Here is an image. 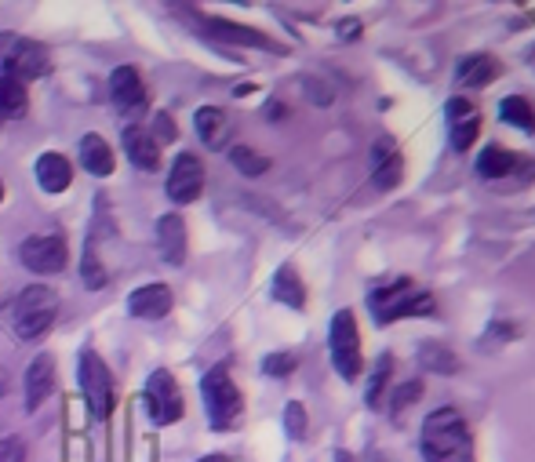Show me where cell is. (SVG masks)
<instances>
[{"mask_svg":"<svg viewBox=\"0 0 535 462\" xmlns=\"http://www.w3.org/2000/svg\"><path fill=\"white\" fill-rule=\"evenodd\" d=\"M230 161H233V168L241 171V175H248V179H255V175H263V171L270 168V161H266L263 153L248 150V146H233Z\"/></svg>","mask_w":535,"mask_h":462,"instance_id":"cell-29","label":"cell"},{"mask_svg":"<svg viewBox=\"0 0 535 462\" xmlns=\"http://www.w3.org/2000/svg\"><path fill=\"white\" fill-rule=\"evenodd\" d=\"M8 386H11L8 372H4V368H0V397H4V393H8Z\"/></svg>","mask_w":535,"mask_h":462,"instance_id":"cell-36","label":"cell"},{"mask_svg":"<svg viewBox=\"0 0 535 462\" xmlns=\"http://www.w3.org/2000/svg\"><path fill=\"white\" fill-rule=\"evenodd\" d=\"M81 393L91 419H110L113 412V375L95 350L81 353Z\"/></svg>","mask_w":535,"mask_h":462,"instance_id":"cell-7","label":"cell"},{"mask_svg":"<svg viewBox=\"0 0 535 462\" xmlns=\"http://www.w3.org/2000/svg\"><path fill=\"white\" fill-rule=\"evenodd\" d=\"M372 182L375 190H394L401 182V153L390 139H379L372 150Z\"/></svg>","mask_w":535,"mask_h":462,"instance_id":"cell-17","label":"cell"},{"mask_svg":"<svg viewBox=\"0 0 535 462\" xmlns=\"http://www.w3.org/2000/svg\"><path fill=\"white\" fill-rule=\"evenodd\" d=\"M81 164L88 175H95V179H106V175H113V150L110 142L102 139V135H95V131H88L81 139Z\"/></svg>","mask_w":535,"mask_h":462,"instance_id":"cell-20","label":"cell"},{"mask_svg":"<svg viewBox=\"0 0 535 462\" xmlns=\"http://www.w3.org/2000/svg\"><path fill=\"white\" fill-rule=\"evenodd\" d=\"M412 397H419V382H408V386H401V390L394 393V415L404 412V408L412 404Z\"/></svg>","mask_w":535,"mask_h":462,"instance_id":"cell-35","label":"cell"},{"mask_svg":"<svg viewBox=\"0 0 535 462\" xmlns=\"http://www.w3.org/2000/svg\"><path fill=\"white\" fill-rule=\"evenodd\" d=\"M284 430H288L292 441H303L306 437V412H303V404L299 401H292L288 408H284Z\"/></svg>","mask_w":535,"mask_h":462,"instance_id":"cell-31","label":"cell"},{"mask_svg":"<svg viewBox=\"0 0 535 462\" xmlns=\"http://www.w3.org/2000/svg\"><path fill=\"white\" fill-rule=\"evenodd\" d=\"M146 412L157 426H172V422L182 419L186 404H182V390L172 379V372H164V368L150 372V379H146Z\"/></svg>","mask_w":535,"mask_h":462,"instance_id":"cell-9","label":"cell"},{"mask_svg":"<svg viewBox=\"0 0 535 462\" xmlns=\"http://www.w3.org/2000/svg\"><path fill=\"white\" fill-rule=\"evenodd\" d=\"M84 284H88L91 292H102L106 288V270H102L99 262V252H95V241L88 237V244H84Z\"/></svg>","mask_w":535,"mask_h":462,"instance_id":"cell-30","label":"cell"},{"mask_svg":"<svg viewBox=\"0 0 535 462\" xmlns=\"http://www.w3.org/2000/svg\"><path fill=\"white\" fill-rule=\"evenodd\" d=\"M201 397H204V412H208V422H212L215 433L233 430L244 415V401L237 382L230 379L226 364H215L212 372L201 379Z\"/></svg>","mask_w":535,"mask_h":462,"instance_id":"cell-3","label":"cell"},{"mask_svg":"<svg viewBox=\"0 0 535 462\" xmlns=\"http://www.w3.org/2000/svg\"><path fill=\"white\" fill-rule=\"evenodd\" d=\"M55 390V357L51 353H41V357H33L30 368H26V408H41L44 401L51 397Z\"/></svg>","mask_w":535,"mask_h":462,"instance_id":"cell-14","label":"cell"},{"mask_svg":"<svg viewBox=\"0 0 535 462\" xmlns=\"http://www.w3.org/2000/svg\"><path fill=\"white\" fill-rule=\"evenodd\" d=\"M51 70L48 48L41 41H30V37H19V33H4L0 37V73L4 77H15V81H37Z\"/></svg>","mask_w":535,"mask_h":462,"instance_id":"cell-5","label":"cell"},{"mask_svg":"<svg viewBox=\"0 0 535 462\" xmlns=\"http://www.w3.org/2000/svg\"><path fill=\"white\" fill-rule=\"evenodd\" d=\"M517 164H525L517 153L488 146V150L477 157V175H481V179H506V175H514L517 171Z\"/></svg>","mask_w":535,"mask_h":462,"instance_id":"cell-25","label":"cell"},{"mask_svg":"<svg viewBox=\"0 0 535 462\" xmlns=\"http://www.w3.org/2000/svg\"><path fill=\"white\" fill-rule=\"evenodd\" d=\"M150 135H153V142H157V146H164V142H172V139H175V124H172V117H168V113H157V121H153Z\"/></svg>","mask_w":535,"mask_h":462,"instance_id":"cell-34","label":"cell"},{"mask_svg":"<svg viewBox=\"0 0 535 462\" xmlns=\"http://www.w3.org/2000/svg\"><path fill=\"white\" fill-rule=\"evenodd\" d=\"M164 190L172 197L175 204H193L201 197L204 190V164L197 153H179L168 171V182H164Z\"/></svg>","mask_w":535,"mask_h":462,"instance_id":"cell-10","label":"cell"},{"mask_svg":"<svg viewBox=\"0 0 535 462\" xmlns=\"http://www.w3.org/2000/svg\"><path fill=\"white\" fill-rule=\"evenodd\" d=\"M204 37H212L219 44H241V48H263V51H281V44L270 41L266 33L252 30V26H241V22L230 19H201Z\"/></svg>","mask_w":535,"mask_h":462,"instance_id":"cell-11","label":"cell"},{"mask_svg":"<svg viewBox=\"0 0 535 462\" xmlns=\"http://www.w3.org/2000/svg\"><path fill=\"white\" fill-rule=\"evenodd\" d=\"M0 201H4V182H0Z\"/></svg>","mask_w":535,"mask_h":462,"instance_id":"cell-38","label":"cell"},{"mask_svg":"<svg viewBox=\"0 0 535 462\" xmlns=\"http://www.w3.org/2000/svg\"><path fill=\"white\" fill-rule=\"evenodd\" d=\"M110 91H113V102L128 113L146 106V84H142L135 66H117V70L110 73Z\"/></svg>","mask_w":535,"mask_h":462,"instance_id":"cell-15","label":"cell"},{"mask_svg":"<svg viewBox=\"0 0 535 462\" xmlns=\"http://www.w3.org/2000/svg\"><path fill=\"white\" fill-rule=\"evenodd\" d=\"M0 462H26L22 437H0Z\"/></svg>","mask_w":535,"mask_h":462,"instance_id":"cell-33","label":"cell"},{"mask_svg":"<svg viewBox=\"0 0 535 462\" xmlns=\"http://www.w3.org/2000/svg\"><path fill=\"white\" fill-rule=\"evenodd\" d=\"M19 262L30 273L55 277V273H62V270H66V262H70L66 237H62V233H41V237H30V241H22Z\"/></svg>","mask_w":535,"mask_h":462,"instance_id":"cell-8","label":"cell"},{"mask_svg":"<svg viewBox=\"0 0 535 462\" xmlns=\"http://www.w3.org/2000/svg\"><path fill=\"white\" fill-rule=\"evenodd\" d=\"M390 368H394V357H390V353H383V357L375 361V368H372V382H368V390H364V401H368V408H383V390H386V382H390Z\"/></svg>","mask_w":535,"mask_h":462,"instance_id":"cell-27","label":"cell"},{"mask_svg":"<svg viewBox=\"0 0 535 462\" xmlns=\"http://www.w3.org/2000/svg\"><path fill=\"white\" fill-rule=\"evenodd\" d=\"M124 153L139 171H157L161 168V146L153 142L146 128H128L124 131Z\"/></svg>","mask_w":535,"mask_h":462,"instance_id":"cell-18","label":"cell"},{"mask_svg":"<svg viewBox=\"0 0 535 462\" xmlns=\"http://www.w3.org/2000/svg\"><path fill=\"white\" fill-rule=\"evenodd\" d=\"M368 310L375 313V324H394L401 317H430L437 310V302L430 292L415 288L412 281H390L368 292Z\"/></svg>","mask_w":535,"mask_h":462,"instance_id":"cell-2","label":"cell"},{"mask_svg":"<svg viewBox=\"0 0 535 462\" xmlns=\"http://www.w3.org/2000/svg\"><path fill=\"white\" fill-rule=\"evenodd\" d=\"M55 317H59V295L44 284H30L26 292H19V299L11 302V328L26 342L41 339L55 324Z\"/></svg>","mask_w":535,"mask_h":462,"instance_id":"cell-4","label":"cell"},{"mask_svg":"<svg viewBox=\"0 0 535 462\" xmlns=\"http://www.w3.org/2000/svg\"><path fill=\"white\" fill-rule=\"evenodd\" d=\"M499 117H503L506 124L521 128V131H535V110H532V102L521 99V95H506V99L499 102Z\"/></svg>","mask_w":535,"mask_h":462,"instance_id":"cell-26","label":"cell"},{"mask_svg":"<svg viewBox=\"0 0 535 462\" xmlns=\"http://www.w3.org/2000/svg\"><path fill=\"white\" fill-rule=\"evenodd\" d=\"M157 252L168 266L186 262V222L179 215H161L157 219Z\"/></svg>","mask_w":535,"mask_h":462,"instance_id":"cell-16","label":"cell"},{"mask_svg":"<svg viewBox=\"0 0 535 462\" xmlns=\"http://www.w3.org/2000/svg\"><path fill=\"white\" fill-rule=\"evenodd\" d=\"M481 131V113L470 99H452L448 102V142L452 150H470Z\"/></svg>","mask_w":535,"mask_h":462,"instance_id":"cell-12","label":"cell"},{"mask_svg":"<svg viewBox=\"0 0 535 462\" xmlns=\"http://www.w3.org/2000/svg\"><path fill=\"white\" fill-rule=\"evenodd\" d=\"M37 182H41V190L44 193H62V190H70V182H73V168L70 161L62 157V153H41L37 157Z\"/></svg>","mask_w":535,"mask_h":462,"instance_id":"cell-19","label":"cell"},{"mask_svg":"<svg viewBox=\"0 0 535 462\" xmlns=\"http://www.w3.org/2000/svg\"><path fill=\"white\" fill-rule=\"evenodd\" d=\"M197 462H226V455H204V459H197Z\"/></svg>","mask_w":535,"mask_h":462,"instance_id":"cell-37","label":"cell"},{"mask_svg":"<svg viewBox=\"0 0 535 462\" xmlns=\"http://www.w3.org/2000/svg\"><path fill=\"white\" fill-rule=\"evenodd\" d=\"M26 110H30V91H26V84L0 73V121H22Z\"/></svg>","mask_w":535,"mask_h":462,"instance_id":"cell-23","label":"cell"},{"mask_svg":"<svg viewBox=\"0 0 535 462\" xmlns=\"http://www.w3.org/2000/svg\"><path fill=\"white\" fill-rule=\"evenodd\" d=\"M419 361L426 364V372H441V375H452L459 368V361H455L441 342H426L423 350H419Z\"/></svg>","mask_w":535,"mask_h":462,"instance_id":"cell-28","label":"cell"},{"mask_svg":"<svg viewBox=\"0 0 535 462\" xmlns=\"http://www.w3.org/2000/svg\"><path fill=\"white\" fill-rule=\"evenodd\" d=\"M193 128H197V135H201L212 150H223V142L230 139V117H226V110H219V106H201L197 117H193Z\"/></svg>","mask_w":535,"mask_h":462,"instance_id":"cell-21","label":"cell"},{"mask_svg":"<svg viewBox=\"0 0 535 462\" xmlns=\"http://www.w3.org/2000/svg\"><path fill=\"white\" fill-rule=\"evenodd\" d=\"M423 459L426 462H474V437L455 408H437L426 415L423 426Z\"/></svg>","mask_w":535,"mask_h":462,"instance_id":"cell-1","label":"cell"},{"mask_svg":"<svg viewBox=\"0 0 535 462\" xmlns=\"http://www.w3.org/2000/svg\"><path fill=\"white\" fill-rule=\"evenodd\" d=\"M273 299L284 302V306H292V310H303L306 306L303 277L295 273V266H281V270L273 273Z\"/></svg>","mask_w":535,"mask_h":462,"instance_id":"cell-24","label":"cell"},{"mask_svg":"<svg viewBox=\"0 0 535 462\" xmlns=\"http://www.w3.org/2000/svg\"><path fill=\"white\" fill-rule=\"evenodd\" d=\"M328 346H332V364L335 372L346 382H354L361 375V335H357L354 310H339L328 328Z\"/></svg>","mask_w":535,"mask_h":462,"instance_id":"cell-6","label":"cell"},{"mask_svg":"<svg viewBox=\"0 0 535 462\" xmlns=\"http://www.w3.org/2000/svg\"><path fill=\"white\" fill-rule=\"evenodd\" d=\"M499 70H503V66H499L492 55H470V59H463L455 66V77H459L463 88H485V84H492L495 77H499Z\"/></svg>","mask_w":535,"mask_h":462,"instance_id":"cell-22","label":"cell"},{"mask_svg":"<svg viewBox=\"0 0 535 462\" xmlns=\"http://www.w3.org/2000/svg\"><path fill=\"white\" fill-rule=\"evenodd\" d=\"M295 353H270L263 361V372L273 375V379H284V375H292L295 372Z\"/></svg>","mask_w":535,"mask_h":462,"instance_id":"cell-32","label":"cell"},{"mask_svg":"<svg viewBox=\"0 0 535 462\" xmlns=\"http://www.w3.org/2000/svg\"><path fill=\"white\" fill-rule=\"evenodd\" d=\"M128 310H132V317H139V321H161V317L172 313V288L161 281L142 284V288H135V292L128 295Z\"/></svg>","mask_w":535,"mask_h":462,"instance_id":"cell-13","label":"cell"}]
</instances>
